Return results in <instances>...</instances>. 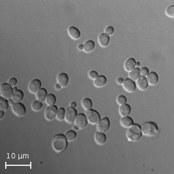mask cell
<instances>
[{
	"label": "cell",
	"instance_id": "obj_1",
	"mask_svg": "<svg viewBox=\"0 0 174 174\" xmlns=\"http://www.w3.org/2000/svg\"><path fill=\"white\" fill-rule=\"evenodd\" d=\"M68 140L63 134L56 135L52 141V146L54 150L56 153H60L66 149L68 146Z\"/></svg>",
	"mask_w": 174,
	"mask_h": 174
},
{
	"label": "cell",
	"instance_id": "obj_2",
	"mask_svg": "<svg viewBox=\"0 0 174 174\" xmlns=\"http://www.w3.org/2000/svg\"><path fill=\"white\" fill-rule=\"evenodd\" d=\"M126 132V137L129 141L135 142L139 140L142 136L141 128L138 124H133Z\"/></svg>",
	"mask_w": 174,
	"mask_h": 174
},
{
	"label": "cell",
	"instance_id": "obj_3",
	"mask_svg": "<svg viewBox=\"0 0 174 174\" xmlns=\"http://www.w3.org/2000/svg\"><path fill=\"white\" fill-rule=\"evenodd\" d=\"M140 128L142 134L149 137L154 136L158 130L157 124L153 122L146 123Z\"/></svg>",
	"mask_w": 174,
	"mask_h": 174
},
{
	"label": "cell",
	"instance_id": "obj_4",
	"mask_svg": "<svg viewBox=\"0 0 174 174\" xmlns=\"http://www.w3.org/2000/svg\"><path fill=\"white\" fill-rule=\"evenodd\" d=\"M85 115L88 123L91 125L97 124L101 120L99 114L96 111L92 109L85 111Z\"/></svg>",
	"mask_w": 174,
	"mask_h": 174
},
{
	"label": "cell",
	"instance_id": "obj_5",
	"mask_svg": "<svg viewBox=\"0 0 174 174\" xmlns=\"http://www.w3.org/2000/svg\"><path fill=\"white\" fill-rule=\"evenodd\" d=\"M13 91L12 87L8 83H4L1 85L0 87V95L1 97L9 100L12 98Z\"/></svg>",
	"mask_w": 174,
	"mask_h": 174
},
{
	"label": "cell",
	"instance_id": "obj_6",
	"mask_svg": "<svg viewBox=\"0 0 174 174\" xmlns=\"http://www.w3.org/2000/svg\"><path fill=\"white\" fill-rule=\"evenodd\" d=\"M110 120L108 117H104L100 120L96 125V129L98 132L106 133L110 128Z\"/></svg>",
	"mask_w": 174,
	"mask_h": 174
},
{
	"label": "cell",
	"instance_id": "obj_7",
	"mask_svg": "<svg viewBox=\"0 0 174 174\" xmlns=\"http://www.w3.org/2000/svg\"><path fill=\"white\" fill-rule=\"evenodd\" d=\"M77 111L74 108L68 107L65 111L64 120L68 124H73L74 122L75 119L76 117Z\"/></svg>",
	"mask_w": 174,
	"mask_h": 174
},
{
	"label": "cell",
	"instance_id": "obj_8",
	"mask_svg": "<svg viewBox=\"0 0 174 174\" xmlns=\"http://www.w3.org/2000/svg\"><path fill=\"white\" fill-rule=\"evenodd\" d=\"M11 109L13 113L17 115V117H22L25 115V106L21 102L20 103H14L12 106H11Z\"/></svg>",
	"mask_w": 174,
	"mask_h": 174
},
{
	"label": "cell",
	"instance_id": "obj_9",
	"mask_svg": "<svg viewBox=\"0 0 174 174\" xmlns=\"http://www.w3.org/2000/svg\"><path fill=\"white\" fill-rule=\"evenodd\" d=\"M58 110V107L55 105L48 106L45 109L44 113L45 119H47L48 121L53 120L56 116Z\"/></svg>",
	"mask_w": 174,
	"mask_h": 174
},
{
	"label": "cell",
	"instance_id": "obj_10",
	"mask_svg": "<svg viewBox=\"0 0 174 174\" xmlns=\"http://www.w3.org/2000/svg\"><path fill=\"white\" fill-rule=\"evenodd\" d=\"M74 123L76 126L79 128V129H82L87 126L88 121L86 119L85 115L80 113V114L77 115Z\"/></svg>",
	"mask_w": 174,
	"mask_h": 174
},
{
	"label": "cell",
	"instance_id": "obj_11",
	"mask_svg": "<svg viewBox=\"0 0 174 174\" xmlns=\"http://www.w3.org/2000/svg\"><path fill=\"white\" fill-rule=\"evenodd\" d=\"M124 89L129 93H132L135 91L136 89V84L134 81L129 78H127L124 80L123 83Z\"/></svg>",
	"mask_w": 174,
	"mask_h": 174
},
{
	"label": "cell",
	"instance_id": "obj_12",
	"mask_svg": "<svg viewBox=\"0 0 174 174\" xmlns=\"http://www.w3.org/2000/svg\"><path fill=\"white\" fill-rule=\"evenodd\" d=\"M41 87V82L38 79H34L30 82L29 84L28 89L31 93L35 94Z\"/></svg>",
	"mask_w": 174,
	"mask_h": 174
},
{
	"label": "cell",
	"instance_id": "obj_13",
	"mask_svg": "<svg viewBox=\"0 0 174 174\" xmlns=\"http://www.w3.org/2000/svg\"><path fill=\"white\" fill-rule=\"evenodd\" d=\"M68 74L64 73H61L57 77V82L60 85L62 88H64L68 85Z\"/></svg>",
	"mask_w": 174,
	"mask_h": 174
},
{
	"label": "cell",
	"instance_id": "obj_14",
	"mask_svg": "<svg viewBox=\"0 0 174 174\" xmlns=\"http://www.w3.org/2000/svg\"><path fill=\"white\" fill-rule=\"evenodd\" d=\"M131 111V107L128 104H124L120 105L119 107V113L120 115L122 117H127L130 115Z\"/></svg>",
	"mask_w": 174,
	"mask_h": 174
},
{
	"label": "cell",
	"instance_id": "obj_15",
	"mask_svg": "<svg viewBox=\"0 0 174 174\" xmlns=\"http://www.w3.org/2000/svg\"><path fill=\"white\" fill-rule=\"evenodd\" d=\"M136 84L138 88L140 91H144L148 87V83L146 80V78L144 77L140 76L136 81Z\"/></svg>",
	"mask_w": 174,
	"mask_h": 174
},
{
	"label": "cell",
	"instance_id": "obj_16",
	"mask_svg": "<svg viewBox=\"0 0 174 174\" xmlns=\"http://www.w3.org/2000/svg\"><path fill=\"white\" fill-rule=\"evenodd\" d=\"M95 140L97 144L103 145L106 143V135L105 133L97 131L95 134Z\"/></svg>",
	"mask_w": 174,
	"mask_h": 174
},
{
	"label": "cell",
	"instance_id": "obj_17",
	"mask_svg": "<svg viewBox=\"0 0 174 174\" xmlns=\"http://www.w3.org/2000/svg\"><path fill=\"white\" fill-rule=\"evenodd\" d=\"M110 41V37L105 33H102L98 37V43L102 47H106Z\"/></svg>",
	"mask_w": 174,
	"mask_h": 174
},
{
	"label": "cell",
	"instance_id": "obj_18",
	"mask_svg": "<svg viewBox=\"0 0 174 174\" xmlns=\"http://www.w3.org/2000/svg\"><path fill=\"white\" fill-rule=\"evenodd\" d=\"M68 33L70 37L75 40L79 39L81 35L80 31L74 26H70L68 28Z\"/></svg>",
	"mask_w": 174,
	"mask_h": 174
},
{
	"label": "cell",
	"instance_id": "obj_19",
	"mask_svg": "<svg viewBox=\"0 0 174 174\" xmlns=\"http://www.w3.org/2000/svg\"><path fill=\"white\" fill-rule=\"evenodd\" d=\"M146 80L149 85H155L158 81V77L157 73L152 72L149 73V74L146 77Z\"/></svg>",
	"mask_w": 174,
	"mask_h": 174
},
{
	"label": "cell",
	"instance_id": "obj_20",
	"mask_svg": "<svg viewBox=\"0 0 174 174\" xmlns=\"http://www.w3.org/2000/svg\"><path fill=\"white\" fill-rule=\"evenodd\" d=\"M47 90L44 88H40L35 93L36 99L40 102H44L47 96Z\"/></svg>",
	"mask_w": 174,
	"mask_h": 174
},
{
	"label": "cell",
	"instance_id": "obj_21",
	"mask_svg": "<svg viewBox=\"0 0 174 174\" xmlns=\"http://www.w3.org/2000/svg\"><path fill=\"white\" fill-rule=\"evenodd\" d=\"M135 60L134 58H129L124 63V68L128 72H131L135 68Z\"/></svg>",
	"mask_w": 174,
	"mask_h": 174
},
{
	"label": "cell",
	"instance_id": "obj_22",
	"mask_svg": "<svg viewBox=\"0 0 174 174\" xmlns=\"http://www.w3.org/2000/svg\"><path fill=\"white\" fill-rule=\"evenodd\" d=\"M129 78L134 81H137V80L140 77V68H135L128 74Z\"/></svg>",
	"mask_w": 174,
	"mask_h": 174
},
{
	"label": "cell",
	"instance_id": "obj_23",
	"mask_svg": "<svg viewBox=\"0 0 174 174\" xmlns=\"http://www.w3.org/2000/svg\"><path fill=\"white\" fill-rule=\"evenodd\" d=\"M107 79L106 77L104 76H98L93 82V84L95 87L97 88H101L104 85H106Z\"/></svg>",
	"mask_w": 174,
	"mask_h": 174
},
{
	"label": "cell",
	"instance_id": "obj_24",
	"mask_svg": "<svg viewBox=\"0 0 174 174\" xmlns=\"http://www.w3.org/2000/svg\"><path fill=\"white\" fill-rule=\"evenodd\" d=\"M24 94L21 90H17L13 93L12 99L14 103H20L23 100Z\"/></svg>",
	"mask_w": 174,
	"mask_h": 174
},
{
	"label": "cell",
	"instance_id": "obj_25",
	"mask_svg": "<svg viewBox=\"0 0 174 174\" xmlns=\"http://www.w3.org/2000/svg\"><path fill=\"white\" fill-rule=\"evenodd\" d=\"M120 124L123 127L128 128L134 124V121L131 117L128 116L124 117L120 120Z\"/></svg>",
	"mask_w": 174,
	"mask_h": 174
},
{
	"label": "cell",
	"instance_id": "obj_26",
	"mask_svg": "<svg viewBox=\"0 0 174 174\" xmlns=\"http://www.w3.org/2000/svg\"><path fill=\"white\" fill-rule=\"evenodd\" d=\"M95 43L92 40H88L87 42H85L84 45V51L85 52L89 53L93 50L95 48Z\"/></svg>",
	"mask_w": 174,
	"mask_h": 174
},
{
	"label": "cell",
	"instance_id": "obj_27",
	"mask_svg": "<svg viewBox=\"0 0 174 174\" xmlns=\"http://www.w3.org/2000/svg\"><path fill=\"white\" fill-rule=\"evenodd\" d=\"M45 102L48 106L55 105L56 102L55 96L52 93L47 95V98L45 99Z\"/></svg>",
	"mask_w": 174,
	"mask_h": 174
},
{
	"label": "cell",
	"instance_id": "obj_28",
	"mask_svg": "<svg viewBox=\"0 0 174 174\" xmlns=\"http://www.w3.org/2000/svg\"><path fill=\"white\" fill-rule=\"evenodd\" d=\"M82 106L85 111L91 109L92 107V102L89 98H85L82 101Z\"/></svg>",
	"mask_w": 174,
	"mask_h": 174
},
{
	"label": "cell",
	"instance_id": "obj_29",
	"mask_svg": "<svg viewBox=\"0 0 174 174\" xmlns=\"http://www.w3.org/2000/svg\"><path fill=\"white\" fill-rule=\"evenodd\" d=\"M64 136L68 142H72L76 138L77 133L74 130H70L65 134Z\"/></svg>",
	"mask_w": 174,
	"mask_h": 174
},
{
	"label": "cell",
	"instance_id": "obj_30",
	"mask_svg": "<svg viewBox=\"0 0 174 174\" xmlns=\"http://www.w3.org/2000/svg\"><path fill=\"white\" fill-rule=\"evenodd\" d=\"M9 105L8 100L0 97V111H7L8 109Z\"/></svg>",
	"mask_w": 174,
	"mask_h": 174
},
{
	"label": "cell",
	"instance_id": "obj_31",
	"mask_svg": "<svg viewBox=\"0 0 174 174\" xmlns=\"http://www.w3.org/2000/svg\"><path fill=\"white\" fill-rule=\"evenodd\" d=\"M43 107V103L38 101H35L33 102L31 105V109L34 111H40Z\"/></svg>",
	"mask_w": 174,
	"mask_h": 174
},
{
	"label": "cell",
	"instance_id": "obj_32",
	"mask_svg": "<svg viewBox=\"0 0 174 174\" xmlns=\"http://www.w3.org/2000/svg\"><path fill=\"white\" fill-rule=\"evenodd\" d=\"M65 110L63 107H60L59 109L58 110L57 114H56V119L59 121H62L64 119V115H65Z\"/></svg>",
	"mask_w": 174,
	"mask_h": 174
},
{
	"label": "cell",
	"instance_id": "obj_33",
	"mask_svg": "<svg viewBox=\"0 0 174 174\" xmlns=\"http://www.w3.org/2000/svg\"><path fill=\"white\" fill-rule=\"evenodd\" d=\"M166 15L168 17L174 18V5H171L168 7L166 11Z\"/></svg>",
	"mask_w": 174,
	"mask_h": 174
},
{
	"label": "cell",
	"instance_id": "obj_34",
	"mask_svg": "<svg viewBox=\"0 0 174 174\" xmlns=\"http://www.w3.org/2000/svg\"><path fill=\"white\" fill-rule=\"evenodd\" d=\"M117 102L120 105L125 104L127 102V98L124 95H120L117 98Z\"/></svg>",
	"mask_w": 174,
	"mask_h": 174
},
{
	"label": "cell",
	"instance_id": "obj_35",
	"mask_svg": "<svg viewBox=\"0 0 174 174\" xmlns=\"http://www.w3.org/2000/svg\"><path fill=\"white\" fill-rule=\"evenodd\" d=\"M140 76L146 77L148 76L149 74V70L148 68L146 67H143L140 69Z\"/></svg>",
	"mask_w": 174,
	"mask_h": 174
},
{
	"label": "cell",
	"instance_id": "obj_36",
	"mask_svg": "<svg viewBox=\"0 0 174 174\" xmlns=\"http://www.w3.org/2000/svg\"><path fill=\"white\" fill-rule=\"evenodd\" d=\"M114 31H115V29L112 26H108L105 30V33L107 34V35L110 36L114 33Z\"/></svg>",
	"mask_w": 174,
	"mask_h": 174
},
{
	"label": "cell",
	"instance_id": "obj_37",
	"mask_svg": "<svg viewBox=\"0 0 174 174\" xmlns=\"http://www.w3.org/2000/svg\"><path fill=\"white\" fill-rule=\"evenodd\" d=\"M88 76H89V77L91 79V80H95L97 77H98L99 76H98V73L94 71V70H92V71H91L88 74Z\"/></svg>",
	"mask_w": 174,
	"mask_h": 174
},
{
	"label": "cell",
	"instance_id": "obj_38",
	"mask_svg": "<svg viewBox=\"0 0 174 174\" xmlns=\"http://www.w3.org/2000/svg\"><path fill=\"white\" fill-rule=\"evenodd\" d=\"M17 79L16 78L13 77V78H11L9 80L8 84L9 85H11L12 87H15V85L17 84Z\"/></svg>",
	"mask_w": 174,
	"mask_h": 174
},
{
	"label": "cell",
	"instance_id": "obj_39",
	"mask_svg": "<svg viewBox=\"0 0 174 174\" xmlns=\"http://www.w3.org/2000/svg\"><path fill=\"white\" fill-rule=\"evenodd\" d=\"M123 82L124 80L122 78H119L117 80V84H119V85H123Z\"/></svg>",
	"mask_w": 174,
	"mask_h": 174
},
{
	"label": "cell",
	"instance_id": "obj_40",
	"mask_svg": "<svg viewBox=\"0 0 174 174\" xmlns=\"http://www.w3.org/2000/svg\"><path fill=\"white\" fill-rule=\"evenodd\" d=\"M70 106L71 107H73V108H76L77 106V103L75 102H72L71 103H70Z\"/></svg>",
	"mask_w": 174,
	"mask_h": 174
},
{
	"label": "cell",
	"instance_id": "obj_41",
	"mask_svg": "<svg viewBox=\"0 0 174 174\" xmlns=\"http://www.w3.org/2000/svg\"><path fill=\"white\" fill-rule=\"evenodd\" d=\"M8 101L9 106H12L13 105V103H14V102L13 101L12 99H10L8 100Z\"/></svg>",
	"mask_w": 174,
	"mask_h": 174
},
{
	"label": "cell",
	"instance_id": "obj_42",
	"mask_svg": "<svg viewBox=\"0 0 174 174\" xmlns=\"http://www.w3.org/2000/svg\"><path fill=\"white\" fill-rule=\"evenodd\" d=\"M4 115V111H0V119H1Z\"/></svg>",
	"mask_w": 174,
	"mask_h": 174
},
{
	"label": "cell",
	"instance_id": "obj_43",
	"mask_svg": "<svg viewBox=\"0 0 174 174\" xmlns=\"http://www.w3.org/2000/svg\"><path fill=\"white\" fill-rule=\"evenodd\" d=\"M78 49H79V50H84V45H82V44H80V45H78Z\"/></svg>",
	"mask_w": 174,
	"mask_h": 174
},
{
	"label": "cell",
	"instance_id": "obj_44",
	"mask_svg": "<svg viewBox=\"0 0 174 174\" xmlns=\"http://www.w3.org/2000/svg\"><path fill=\"white\" fill-rule=\"evenodd\" d=\"M55 88L56 89H60L62 87H60V85L59 84H56Z\"/></svg>",
	"mask_w": 174,
	"mask_h": 174
},
{
	"label": "cell",
	"instance_id": "obj_45",
	"mask_svg": "<svg viewBox=\"0 0 174 174\" xmlns=\"http://www.w3.org/2000/svg\"><path fill=\"white\" fill-rule=\"evenodd\" d=\"M73 129L75 130V131H77V130L79 129V128L77 126H76V125H75L73 127Z\"/></svg>",
	"mask_w": 174,
	"mask_h": 174
},
{
	"label": "cell",
	"instance_id": "obj_46",
	"mask_svg": "<svg viewBox=\"0 0 174 174\" xmlns=\"http://www.w3.org/2000/svg\"><path fill=\"white\" fill-rule=\"evenodd\" d=\"M140 65V62H136V63H135V66H136L137 68L139 67Z\"/></svg>",
	"mask_w": 174,
	"mask_h": 174
},
{
	"label": "cell",
	"instance_id": "obj_47",
	"mask_svg": "<svg viewBox=\"0 0 174 174\" xmlns=\"http://www.w3.org/2000/svg\"><path fill=\"white\" fill-rule=\"evenodd\" d=\"M12 88L13 92H15V91H16L18 90V89H17V87H12Z\"/></svg>",
	"mask_w": 174,
	"mask_h": 174
}]
</instances>
